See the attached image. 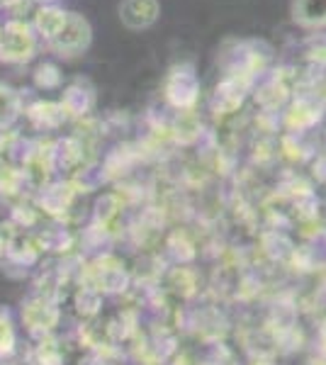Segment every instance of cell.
I'll use <instances>...</instances> for the list:
<instances>
[{
    "instance_id": "1",
    "label": "cell",
    "mask_w": 326,
    "mask_h": 365,
    "mask_svg": "<svg viewBox=\"0 0 326 365\" xmlns=\"http://www.w3.org/2000/svg\"><path fill=\"white\" fill-rule=\"evenodd\" d=\"M37 49L39 37L32 22L13 17L5 25H0V61L3 63H13V66L29 63L37 56Z\"/></svg>"
},
{
    "instance_id": "2",
    "label": "cell",
    "mask_w": 326,
    "mask_h": 365,
    "mask_svg": "<svg viewBox=\"0 0 326 365\" xmlns=\"http://www.w3.org/2000/svg\"><path fill=\"white\" fill-rule=\"evenodd\" d=\"M46 44H49V49L61 58L83 56L93 44V27H91V22H88V17H83L81 13H71L68 10L66 25H63L61 32Z\"/></svg>"
},
{
    "instance_id": "3",
    "label": "cell",
    "mask_w": 326,
    "mask_h": 365,
    "mask_svg": "<svg viewBox=\"0 0 326 365\" xmlns=\"http://www.w3.org/2000/svg\"><path fill=\"white\" fill-rule=\"evenodd\" d=\"M120 22L132 32H144L153 27L161 17V3L158 0H122L117 8Z\"/></svg>"
},
{
    "instance_id": "4",
    "label": "cell",
    "mask_w": 326,
    "mask_h": 365,
    "mask_svg": "<svg viewBox=\"0 0 326 365\" xmlns=\"http://www.w3.org/2000/svg\"><path fill=\"white\" fill-rule=\"evenodd\" d=\"M290 20L307 32L326 29V0H290Z\"/></svg>"
},
{
    "instance_id": "5",
    "label": "cell",
    "mask_w": 326,
    "mask_h": 365,
    "mask_svg": "<svg viewBox=\"0 0 326 365\" xmlns=\"http://www.w3.org/2000/svg\"><path fill=\"white\" fill-rule=\"evenodd\" d=\"M66 17H68V10H63L61 5H54V3H46V5H39L34 10V20H32V27L37 32L39 39L44 42H51L58 32L66 25Z\"/></svg>"
},
{
    "instance_id": "6",
    "label": "cell",
    "mask_w": 326,
    "mask_h": 365,
    "mask_svg": "<svg viewBox=\"0 0 326 365\" xmlns=\"http://www.w3.org/2000/svg\"><path fill=\"white\" fill-rule=\"evenodd\" d=\"M22 113V98L15 88L0 83V129L10 127Z\"/></svg>"
},
{
    "instance_id": "7",
    "label": "cell",
    "mask_w": 326,
    "mask_h": 365,
    "mask_svg": "<svg viewBox=\"0 0 326 365\" xmlns=\"http://www.w3.org/2000/svg\"><path fill=\"white\" fill-rule=\"evenodd\" d=\"M34 78H37L39 86L54 88V86H58V81H61V73H58V68L54 63H41V66L34 71Z\"/></svg>"
},
{
    "instance_id": "8",
    "label": "cell",
    "mask_w": 326,
    "mask_h": 365,
    "mask_svg": "<svg viewBox=\"0 0 326 365\" xmlns=\"http://www.w3.org/2000/svg\"><path fill=\"white\" fill-rule=\"evenodd\" d=\"M32 3H39V5H46V3H51V0H32Z\"/></svg>"
}]
</instances>
